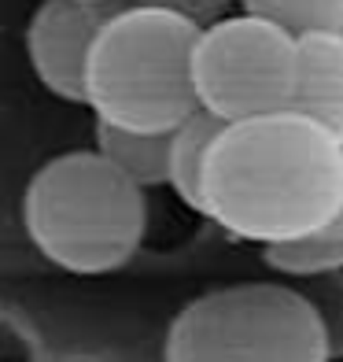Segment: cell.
Wrapping results in <instances>:
<instances>
[{"label": "cell", "instance_id": "2", "mask_svg": "<svg viewBox=\"0 0 343 362\" xmlns=\"http://www.w3.org/2000/svg\"><path fill=\"white\" fill-rule=\"evenodd\" d=\"M23 226L34 248L71 274H107L137 255L148 229L144 185L100 148L48 159L23 192Z\"/></svg>", "mask_w": 343, "mask_h": 362}, {"label": "cell", "instance_id": "1", "mask_svg": "<svg viewBox=\"0 0 343 362\" xmlns=\"http://www.w3.org/2000/svg\"><path fill=\"white\" fill-rule=\"evenodd\" d=\"M343 204V141L303 111L225 122L203 170L200 215L263 248L291 244Z\"/></svg>", "mask_w": 343, "mask_h": 362}, {"label": "cell", "instance_id": "5", "mask_svg": "<svg viewBox=\"0 0 343 362\" xmlns=\"http://www.w3.org/2000/svg\"><path fill=\"white\" fill-rule=\"evenodd\" d=\"M299 34L255 11H229L195 41V96L225 122L291 107Z\"/></svg>", "mask_w": 343, "mask_h": 362}, {"label": "cell", "instance_id": "6", "mask_svg": "<svg viewBox=\"0 0 343 362\" xmlns=\"http://www.w3.org/2000/svg\"><path fill=\"white\" fill-rule=\"evenodd\" d=\"M122 0H41L26 26V56L37 81L67 104L85 100V63Z\"/></svg>", "mask_w": 343, "mask_h": 362}, {"label": "cell", "instance_id": "12", "mask_svg": "<svg viewBox=\"0 0 343 362\" xmlns=\"http://www.w3.org/2000/svg\"><path fill=\"white\" fill-rule=\"evenodd\" d=\"M133 4H152V8H167L174 15H185L192 23H215L222 15H229V8L236 4V0H133Z\"/></svg>", "mask_w": 343, "mask_h": 362}, {"label": "cell", "instance_id": "11", "mask_svg": "<svg viewBox=\"0 0 343 362\" xmlns=\"http://www.w3.org/2000/svg\"><path fill=\"white\" fill-rule=\"evenodd\" d=\"M243 11L266 15L291 34L310 30H343V0H240Z\"/></svg>", "mask_w": 343, "mask_h": 362}, {"label": "cell", "instance_id": "8", "mask_svg": "<svg viewBox=\"0 0 343 362\" xmlns=\"http://www.w3.org/2000/svg\"><path fill=\"white\" fill-rule=\"evenodd\" d=\"M225 129V119H218L215 111L195 107L185 115L181 122L170 129V177L167 185L177 192V200L200 211V196H203V170L210 159L218 134Z\"/></svg>", "mask_w": 343, "mask_h": 362}, {"label": "cell", "instance_id": "10", "mask_svg": "<svg viewBox=\"0 0 343 362\" xmlns=\"http://www.w3.org/2000/svg\"><path fill=\"white\" fill-rule=\"evenodd\" d=\"M266 259L273 270L296 274V277L339 270L343 267V204L318 233L291 240V244H273V248H266Z\"/></svg>", "mask_w": 343, "mask_h": 362}, {"label": "cell", "instance_id": "9", "mask_svg": "<svg viewBox=\"0 0 343 362\" xmlns=\"http://www.w3.org/2000/svg\"><path fill=\"white\" fill-rule=\"evenodd\" d=\"M96 148L137 185H167L170 177V129H126L111 122H96Z\"/></svg>", "mask_w": 343, "mask_h": 362}, {"label": "cell", "instance_id": "7", "mask_svg": "<svg viewBox=\"0 0 343 362\" xmlns=\"http://www.w3.org/2000/svg\"><path fill=\"white\" fill-rule=\"evenodd\" d=\"M291 111L310 115L343 141V30L299 34Z\"/></svg>", "mask_w": 343, "mask_h": 362}, {"label": "cell", "instance_id": "4", "mask_svg": "<svg viewBox=\"0 0 343 362\" xmlns=\"http://www.w3.org/2000/svg\"><path fill=\"white\" fill-rule=\"evenodd\" d=\"M329 351L321 310L273 281L203 292L167 333V362H329Z\"/></svg>", "mask_w": 343, "mask_h": 362}, {"label": "cell", "instance_id": "3", "mask_svg": "<svg viewBox=\"0 0 343 362\" xmlns=\"http://www.w3.org/2000/svg\"><path fill=\"white\" fill-rule=\"evenodd\" d=\"M200 23L167 8L122 0L85 63V104L96 122L126 129H174L200 107L195 41Z\"/></svg>", "mask_w": 343, "mask_h": 362}]
</instances>
